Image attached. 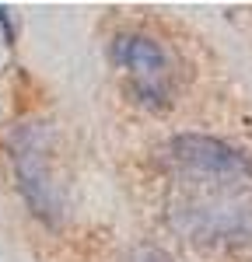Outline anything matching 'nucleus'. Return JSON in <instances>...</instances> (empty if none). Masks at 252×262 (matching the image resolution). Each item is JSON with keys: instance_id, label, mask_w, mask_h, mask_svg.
Segmentation results:
<instances>
[{"instance_id": "39448f33", "label": "nucleus", "mask_w": 252, "mask_h": 262, "mask_svg": "<svg viewBox=\"0 0 252 262\" xmlns=\"http://www.w3.org/2000/svg\"><path fill=\"white\" fill-rule=\"evenodd\" d=\"M123 262H172L165 252H158V248H133Z\"/></svg>"}, {"instance_id": "423d86ee", "label": "nucleus", "mask_w": 252, "mask_h": 262, "mask_svg": "<svg viewBox=\"0 0 252 262\" xmlns=\"http://www.w3.org/2000/svg\"><path fill=\"white\" fill-rule=\"evenodd\" d=\"M0 28H4V39H14V28H11V18H7V7H0Z\"/></svg>"}, {"instance_id": "7ed1b4c3", "label": "nucleus", "mask_w": 252, "mask_h": 262, "mask_svg": "<svg viewBox=\"0 0 252 262\" xmlns=\"http://www.w3.org/2000/svg\"><path fill=\"white\" fill-rule=\"evenodd\" d=\"M158 161L175 185H252V161L217 137H172L158 147Z\"/></svg>"}, {"instance_id": "f257e3e1", "label": "nucleus", "mask_w": 252, "mask_h": 262, "mask_svg": "<svg viewBox=\"0 0 252 262\" xmlns=\"http://www.w3.org/2000/svg\"><path fill=\"white\" fill-rule=\"evenodd\" d=\"M252 185H175L168 200L172 227L207 248L252 245Z\"/></svg>"}, {"instance_id": "20e7f679", "label": "nucleus", "mask_w": 252, "mask_h": 262, "mask_svg": "<svg viewBox=\"0 0 252 262\" xmlns=\"http://www.w3.org/2000/svg\"><path fill=\"white\" fill-rule=\"evenodd\" d=\"M112 60L126 70L130 91L137 95V101H144L147 108H165L172 101V63H168L165 49L151 35H140V32L116 35Z\"/></svg>"}, {"instance_id": "f03ea898", "label": "nucleus", "mask_w": 252, "mask_h": 262, "mask_svg": "<svg viewBox=\"0 0 252 262\" xmlns=\"http://www.w3.org/2000/svg\"><path fill=\"white\" fill-rule=\"evenodd\" d=\"M11 168L28 210L49 227H60L67 217V189L56 164V137L46 122H25L11 137Z\"/></svg>"}]
</instances>
